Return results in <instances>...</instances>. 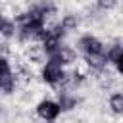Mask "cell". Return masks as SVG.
Segmentation results:
<instances>
[{
  "instance_id": "cell-2",
  "label": "cell",
  "mask_w": 123,
  "mask_h": 123,
  "mask_svg": "<svg viewBox=\"0 0 123 123\" xmlns=\"http://www.w3.org/2000/svg\"><path fill=\"white\" fill-rule=\"evenodd\" d=\"M60 110H62V106H58V104H54V102H50V100L40 102V104H38V108H37L38 115H40V117H44V119H56V117H58V113H60Z\"/></svg>"
},
{
  "instance_id": "cell-3",
  "label": "cell",
  "mask_w": 123,
  "mask_h": 123,
  "mask_svg": "<svg viewBox=\"0 0 123 123\" xmlns=\"http://www.w3.org/2000/svg\"><path fill=\"white\" fill-rule=\"evenodd\" d=\"M81 46L86 50V54H102V42L94 37H85L81 40Z\"/></svg>"
},
{
  "instance_id": "cell-11",
  "label": "cell",
  "mask_w": 123,
  "mask_h": 123,
  "mask_svg": "<svg viewBox=\"0 0 123 123\" xmlns=\"http://www.w3.org/2000/svg\"><path fill=\"white\" fill-rule=\"evenodd\" d=\"M117 69H119V71H121V73H123V58H121V60H119V62H117Z\"/></svg>"
},
{
  "instance_id": "cell-1",
  "label": "cell",
  "mask_w": 123,
  "mask_h": 123,
  "mask_svg": "<svg viewBox=\"0 0 123 123\" xmlns=\"http://www.w3.org/2000/svg\"><path fill=\"white\" fill-rule=\"evenodd\" d=\"M42 77H44V81L46 83H58V81H62L63 79V71H62V62H58V60H50L48 63H46V67H44V71H42Z\"/></svg>"
},
{
  "instance_id": "cell-12",
  "label": "cell",
  "mask_w": 123,
  "mask_h": 123,
  "mask_svg": "<svg viewBox=\"0 0 123 123\" xmlns=\"http://www.w3.org/2000/svg\"><path fill=\"white\" fill-rule=\"evenodd\" d=\"M0 19H2V15H0Z\"/></svg>"
},
{
  "instance_id": "cell-9",
  "label": "cell",
  "mask_w": 123,
  "mask_h": 123,
  "mask_svg": "<svg viewBox=\"0 0 123 123\" xmlns=\"http://www.w3.org/2000/svg\"><path fill=\"white\" fill-rule=\"evenodd\" d=\"M4 71H10V67H8V62L4 58H0V73H4Z\"/></svg>"
},
{
  "instance_id": "cell-10",
  "label": "cell",
  "mask_w": 123,
  "mask_h": 123,
  "mask_svg": "<svg viewBox=\"0 0 123 123\" xmlns=\"http://www.w3.org/2000/svg\"><path fill=\"white\" fill-rule=\"evenodd\" d=\"M98 4L104 6V8H111V6L115 4V0H98Z\"/></svg>"
},
{
  "instance_id": "cell-6",
  "label": "cell",
  "mask_w": 123,
  "mask_h": 123,
  "mask_svg": "<svg viewBox=\"0 0 123 123\" xmlns=\"http://www.w3.org/2000/svg\"><path fill=\"white\" fill-rule=\"evenodd\" d=\"M104 58L100 56V54H88V63L92 65V67H96V69H102L104 67Z\"/></svg>"
},
{
  "instance_id": "cell-7",
  "label": "cell",
  "mask_w": 123,
  "mask_h": 123,
  "mask_svg": "<svg viewBox=\"0 0 123 123\" xmlns=\"http://www.w3.org/2000/svg\"><path fill=\"white\" fill-rule=\"evenodd\" d=\"M108 58H110V62H115V63H117V62L123 58V46H113V48L110 50Z\"/></svg>"
},
{
  "instance_id": "cell-5",
  "label": "cell",
  "mask_w": 123,
  "mask_h": 123,
  "mask_svg": "<svg viewBox=\"0 0 123 123\" xmlns=\"http://www.w3.org/2000/svg\"><path fill=\"white\" fill-rule=\"evenodd\" d=\"M110 106L113 108V111H123V94H113L110 100Z\"/></svg>"
},
{
  "instance_id": "cell-4",
  "label": "cell",
  "mask_w": 123,
  "mask_h": 123,
  "mask_svg": "<svg viewBox=\"0 0 123 123\" xmlns=\"http://www.w3.org/2000/svg\"><path fill=\"white\" fill-rule=\"evenodd\" d=\"M12 85H13L12 73H10V71L0 73V88H4V90H12Z\"/></svg>"
},
{
  "instance_id": "cell-8",
  "label": "cell",
  "mask_w": 123,
  "mask_h": 123,
  "mask_svg": "<svg viewBox=\"0 0 123 123\" xmlns=\"http://www.w3.org/2000/svg\"><path fill=\"white\" fill-rule=\"evenodd\" d=\"M13 25L10 23V21H6V19H0V33L2 35H6V37H12L13 35Z\"/></svg>"
}]
</instances>
